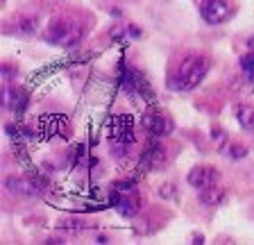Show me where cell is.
Here are the masks:
<instances>
[{"instance_id":"obj_1","label":"cell","mask_w":254,"mask_h":245,"mask_svg":"<svg viewBox=\"0 0 254 245\" xmlns=\"http://www.w3.org/2000/svg\"><path fill=\"white\" fill-rule=\"evenodd\" d=\"M206 70H209V61L204 57H186L180 64L177 73L170 77V86L175 91H190L195 89L202 80H204Z\"/></svg>"},{"instance_id":"obj_2","label":"cell","mask_w":254,"mask_h":245,"mask_svg":"<svg viewBox=\"0 0 254 245\" xmlns=\"http://www.w3.org/2000/svg\"><path fill=\"white\" fill-rule=\"evenodd\" d=\"M84 30L75 23H53L50 30H48V41L50 43H57V46H75V43L82 39Z\"/></svg>"},{"instance_id":"obj_3","label":"cell","mask_w":254,"mask_h":245,"mask_svg":"<svg viewBox=\"0 0 254 245\" xmlns=\"http://www.w3.org/2000/svg\"><path fill=\"white\" fill-rule=\"evenodd\" d=\"M109 139L118 145L134 143V121L129 114H118L109 122Z\"/></svg>"},{"instance_id":"obj_4","label":"cell","mask_w":254,"mask_h":245,"mask_svg":"<svg viewBox=\"0 0 254 245\" xmlns=\"http://www.w3.org/2000/svg\"><path fill=\"white\" fill-rule=\"evenodd\" d=\"M232 16V5L227 0H204L202 2V18L211 25H218V23L227 21Z\"/></svg>"},{"instance_id":"obj_5","label":"cell","mask_w":254,"mask_h":245,"mask_svg":"<svg viewBox=\"0 0 254 245\" xmlns=\"http://www.w3.org/2000/svg\"><path fill=\"white\" fill-rule=\"evenodd\" d=\"M216 182H218V171L211 168V166H197V168H193L189 173V184L193 188H197V191L213 186Z\"/></svg>"},{"instance_id":"obj_6","label":"cell","mask_w":254,"mask_h":245,"mask_svg":"<svg viewBox=\"0 0 254 245\" xmlns=\"http://www.w3.org/2000/svg\"><path fill=\"white\" fill-rule=\"evenodd\" d=\"M143 127L152 136H166V134L173 132V121L161 116V114H145L143 116Z\"/></svg>"},{"instance_id":"obj_7","label":"cell","mask_w":254,"mask_h":245,"mask_svg":"<svg viewBox=\"0 0 254 245\" xmlns=\"http://www.w3.org/2000/svg\"><path fill=\"white\" fill-rule=\"evenodd\" d=\"M225 197H227V193H225V188L220 186H209V188H202L200 191V202L204 204V207H218V204L225 202Z\"/></svg>"},{"instance_id":"obj_8","label":"cell","mask_w":254,"mask_h":245,"mask_svg":"<svg viewBox=\"0 0 254 245\" xmlns=\"http://www.w3.org/2000/svg\"><path fill=\"white\" fill-rule=\"evenodd\" d=\"M116 211L121 213L123 218H132V216H136L138 211V200L136 197H132L129 193H123L121 197H116Z\"/></svg>"},{"instance_id":"obj_9","label":"cell","mask_w":254,"mask_h":245,"mask_svg":"<svg viewBox=\"0 0 254 245\" xmlns=\"http://www.w3.org/2000/svg\"><path fill=\"white\" fill-rule=\"evenodd\" d=\"M236 121L241 122L243 129H250L254 132V107H248V105H236Z\"/></svg>"},{"instance_id":"obj_10","label":"cell","mask_w":254,"mask_h":245,"mask_svg":"<svg viewBox=\"0 0 254 245\" xmlns=\"http://www.w3.org/2000/svg\"><path fill=\"white\" fill-rule=\"evenodd\" d=\"M5 107H9L11 112H21L23 107H25L27 98L25 93H18V91H11V89H5Z\"/></svg>"},{"instance_id":"obj_11","label":"cell","mask_w":254,"mask_h":245,"mask_svg":"<svg viewBox=\"0 0 254 245\" xmlns=\"http://www.w3.org/2000/svg\"><path fill=\"white\" fill-rule=\"evenodd\" d=\"M5 184L11 193H18V195H34L37 193V188H32L25 180H18V177H7Z\"/></svg>"},{"instance_id":"obj_12","label":"cell","mask_w":254,"mask_h":245,"mask_svg":"<svg viewBox=\"0 0 254 245\" xmlns=\"http://www.w3.org/2000/svg\"><path fill=\"white\" fill-rule=\"evenodd\" d=\"M39 27L37 18H18L16 21V32L18 34H34Z\"/></svg>"},{"instance_id":"obj_13","label":"cell","mask_w":254,"mask_h":245,"mask_svg":"<svg viewBox=\"0 0 254 245\" xmlns=\"http://www.w3.org/2000/svg\"><path fill=\"white\" fill-rule=\"evenodd\" d=\"M241 68H243L245 77L250 82H254V55H248V57L241 59Z\"/></svg>"},{"instance_id":"obj_14","label":"cell","mask_w":254,"mask_h":245,"mask_svg":"<svg viewBox=\"0 0 254 245\" xmlns=\"http://www.w3.org/2000/svg\"><path fill=\"white\" fill-rule=\"evenodd\" d=\"M232 152H229V157H232V159H243L245 155H248V150L243 148V145H232Z\"/></svg>"},{"instance_id":"obj_15","label":"cell","mask_w":254,"mask_h":245,"mask_svg":"<svg viewBox=\"0 0 254 245\" xmlns=\"http://www.w3.org/2000/svg\"><path fill=\"white\" fill-rule=\"evenodd\" d=\"M59 227L62 229H84L86 225H82L79 220H64V223H59Z\"/></svg>"},{"instance_id":"obj_16","label":"cell","mask_w":254,"mask_h":245,"mask_svg":"<svg viewBox=\"0 0 254 245\" xmlns=\"http://www.w3.org/2000/svg\"><path fill=\"white\" fill-rule=\"evenodd\" d=\"M116 191L118 193H132L134 191V184H132V182H121V184H116Z\"/></svg>"},{"instance_id":"obj_17","label":"cell","mask_w":254,"mask_h":245,"mask_svg":"<svg viewBox=\"0 0 254 245\" xmlns=\"http://www.w3.org/2000/svg\"><path fill=\"white\" fill-rule=\"evenodd\" d=\"M2 75H5V77H2V80H5V82H9L11 80V68H9V66H2Z\"/></svg>"}]
</instances>
